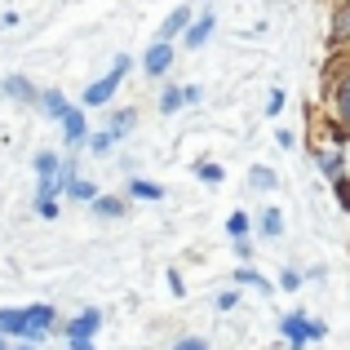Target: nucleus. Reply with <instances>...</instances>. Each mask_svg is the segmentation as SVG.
<instances>
[{
	"instance_id": "nucleus-5",
	"label": "nucleus",
	"mask_w": 350,
	"mask_h": 350,
	"mask_svg": "<svg viewBox=\"0 0 350 350\" xmlns=\"http://www.w3.org/2000/svg\"><path fill=\"white\" fill-rule=\"evenodd\" d=\"M58 124H62V137H67V146H85V142H89V124H85V111H80V107H67Z\"/></svg>"
},
{
	"instance_id": "nucleus-7",
	"label": "nucleus",
	"mask_w": 350,
	"mask_h": 350,
	"mask_svg": "<svg viewBox=\"0 0 350 350\" xmlns=\"http://www.w3.org/2000/svg\"><path fill=\"white\" fill-rule=\"evenodd\" d=\"M346 40H350V0H337L333 5V23H328V44L342 49Z\"/></svg>"
},
{
	"instance_id": "nucleus-33",
	"label": "nucleus",
	"mask_w": 350,
	"mask_h": 350,
	"mask_svg": "<svg viewBox=\"0 0 350 350\" xmlns=\"http://www.w3.org/2000/svg\"><path fill=\"white\" fill-rule=\"evenodd\" d=\"M71 350H98V346H94V337H89V342H71Z\"/></svg>"
},
{
	"instance_id": "nucleus-8",
	"label": "nucleus",
	"mask_w": 350,
	"mask_h": 350,
	"mask_svg": "<svg viewBox=\"0 0 350 350\" xmlns=\"http://www.w3.org/2000/svg\"><path fill=\"white\" fill-rule=\"evenodd\" d=\"M0 89H5V98H14V103H23V107H36V98H40V89H36L27 76H5Z\"/></svg>"
},
{
	"instance_id": "nucleus-19",
	"label": "nucleus",
	"mask_w": 350,
	"mask_h": 350,
	"mask_svg": "<svg viewBox=\"0 0 350 350\" xmlns=\"http://www.w3.org/2000/svg\"><path fill=\"white\" fill-rule=\"evenodd\" d=\"M67 196H71V200H80V204H94V200H98V187H94V182L71 178V182H67Z\"/></svg>"
},
{
	"instance_id": "nucleus-27",
	"label": "nucleus",
	"mask_w": 350,
	"mask_h": 350,
	"mask_svg": "<svg viewBox=\"0 0 350 350\" xmlns=\"http://www.w3.org/2000/svg\"><path fill=\"white\" fill-rule=\"evenodd\" d=\"M284 111V89H271V98H266V116H280Z\"/></svg>"
},
{
	"instance_id": "nucleus-20",
	"label": "nucleus",
	"mask_w": 350,
	"mask_h": 350,
	"mask_svg": "<svg viewBox=\"0 0 350 350\" xmlns=\"http://www.w3.org/2000/svg\"><path fill=\"white\" fill-rule=\"evenodd\" d=\"M133 124H137V111H116V116H111V124H107V129H111V137L120 142V137H124V133H129Z\"/></svg>"
},
{
	"instance_id": "nucleus-1",
	"label": "nucleus",
	"mask_w": 350,
	"mask_h": 350,
	"mask_svg": "<svg viewBox=\"0 0 350 350\" xmlns=\"http://www.w3.org/2000/svg\"><path fill=\"white\" fill-rule=\"evenodd\" d=\"M129 67H133V58H129V53H120V58L111 62V71H107L103 80H94V85L85 89V98H80V103L85 107H107L116 98V89H120V80L129 76Z\"/></svg>"
},
{
	"instance_id": "nucleus-3",
	"label": "nucleus",
	"mask_w": 350,
	"mask_h": 350,
	"mask_svg": "<svg viewBox=\"0 0 350 350\" xmlns=\"http://www.w3.org/2000/svg\"><path fill=\"white\" fill-rule=\"evenodd\" d=\"M284 337H288V350H301L306 342H315V337H324V324H315V319L306 315H284Z\"/></svg>"
},
{
	"instance_id": "nucleus-30",
	"label": "nucleus",
	"mask_w": 350,
	"mask_h": 350,
	"mask_svg": "<svg viewBox=\"0 0 350 350\" xmlns=\"http://www.w3.org/2000/svg\"><path fill=\"white\" fill-rule=\"evenodd\" d=\"M178 350H208V342H204V337H182Z\"/></svg>"
},
{
	"instance_id": "nucleus-35",
	"label": "nucleus",
	"mask_w": 350,
	"mask_h": 350,
	"mask_svg": "<svg viewBox=\"0 0 350 350\" xmlns=\"http://www.w3.org/2000/svg\"><path fill=\"white\" fill-rule=\"evenodd\" d=\"M0 350H9V337L5 333H0Z\"/></svg>"
},
{
	"instance_id": "nucleus-17",
	"label": "nucleus",
	"mask_w": 350,
	"mask_h": 350,
	"mask_svg": "<svg viewBox=\"0 0 350 350\" xmlns=\"http://www.w3.org/2000/svg\"><path fill=\"white\" fill-rule=\"evenodd\" d=\"M94 213H98V217H124V200H120V196H103V191H98Z\"/></svg>"
},
{
	"instance_id": "nucleus-12",
	"label": "nucleus",
	"mask_w": 350,
	"mask_h": 350,
	"mask_svg": "<svg viewBox=\"0 0 350 350\" xmlns=\"http://www.w3.org/2000/svg\"><path fill=\"white\" fill-rule=\"evenodd\" d=\"M333 116H337V124L350 129V71L342 76V85L333 89Z\"/></svg>"
},
{
	"instance_id": "nucleus-21",
	"label": "nucleus",
	"mask_w": 350,
	"mask_h": 350,
	"mask_svg": "<svg viewBox=\"0 0 350 350\" xmlns=\"http://www.w3.org/2000/svg\"><path fill=\"white\" fill-rule=\"evenodd\" d=\"M116 146V137H111V129H98V133H89V151L94 155H107Z\"/></svg>"
},
{
	"instance_id": "nucleus-10",
	"label": "nucleus",
	"mask_w": 350,
	"mask_h": 350,
	"mask_svg": "<svg viewBox=\"0 0 350 350\" xmlns=\"http://www.w3.org/2000/svg\"><path fill=\"white\" fill-rule=\"evenodd\" d=\"M191 18H196V14H191V5H178L169 18H164V27H160V36H155V40H173V36H182Z\"/></svg>"
},
{
	"instance_id": "nucleus-11",
	"label": "nucleus",
	"mask_w": 350,
	"mask_h": 350,
	"mask_svg": "<svg viewBox=\"0 0 350 350\" xmlns=\"http://www.w3.org/2000/svg\"><path fill=\"white\" fill-rule=\"evenodd\" d=\"M315 164L328 173V178L346 173V155H342V146H319V151H315Z\"/></svg>"
},
{
	"instance_id": "nucleus-22",
	"label": "nucleus",
	"mask_w": 350,
	"mask_h": 350,
	"mask_svg": "<svg viewBox=\"0 0 350 350\" xmlns=\"http://www.w3.org/2000/svg\"><path fill=\"white\" fill-rule=\"evenodd\" d=\"M182 103H187V98H182V89H178V85H169V89L160 94V111H164V116H173Z\"/></svg>"
},
{
	"instance_id": "nucleus-15",
	"label": "nucleus",
	"mask_w": 350,
	"mask_h": 350,
	"mask_svg": "<svg viewBox=\"0 0 350 350\" xmlns=\"http://www.w3.org/2000/svg\"><path fill=\"white\" fill-rule=\"evenodd\" d=\"M248 187L253 191H275L280 178H275V169H266V164H253V169H248Z\"/></svg>"
},
{
	"instance_id": "nucleus-26",
	"label": "nucleus",
	"mask_w": 350,
	"mask_h": 350,
	"mask_svg": "<svg viewBox=\"0 0 350 350\" xmlns=\"http://www.w3.org/2000/svg\"><path fill=\"white\" fill-rule=\"evenodd\" d=\"M226 231H231V239H244L248 235V213H231L226 217Z\"/></svg>"
},
{
	"instance_id": "nucleus-25",
	"label": "nucleus",
	"mask_w": 350,
	"mask_h": 350,
	"mask_svg": "<svg viewBox=\"0 0 350 350\" xmlns=\"http://www.w3.org/2000/svg\"><path fill=\"white\" fill-rule=\"evenodd\" d=\"M333 196H337V204L350 213V178H346V173H337V178H333Z\"/></svg>"
},
{
	"instance_id": "nucleus-28",
	"label": "nucleus",
	"mask_w": 350,
	"mask_h": 350,
	"mask_svg": "<svg viewBox=\"0 0 350 350\" xmlns=\"http://www.w3.org/2000/svg\"><path fill=\"white\" fill-rule=\"evenodd\" d=\"M36 213L49 222V217H58V200H36Z\"/></svg>"
},
{
	"instance_id": "nucleus-13",
	"label": "nucleus",
	"mask_w": 350,
	"mask_h": 350,
	"mask_svg": "<svg viewBox=\"0 0 350 350\" xmlns=\"http://www.w3.org/2000/svg\"><path fill=\"white\" fill-rule=\"evenodd\" d=\"M36 107H40V116H49V120H62V111H67V98L58 94V89H44L40 98H36Z\"/></svg>"
},
{
	"instance_id": "nucleus-34",
	"label": "nucleus",
	"mask_w": 350,
	"mask_h": 350,
	"mask_svg": "<svg viewBox=\"0 0 350 350\" xmlns=\"http://www.w3.org/2000/svg\"><path fill=\"white\" fill-rule=\"evenodd\" d=\"M9 350H36V342H23V337H18V346H9Z\"/></svg>"
},
{
	"instance_id": "nucleus-32",
	"label": "nucleus",
	"mask_w": 350,
	"mask_h": 350,
	"mask_svg": "<svg viewBox=\"0 0 350 350\" xmlns=\"http://www.w3.org/2000/svg\"><path fill=\"white\" fill-rule=\"evenodd\" d=\"M169 288L178 293V297H182V293H187V288H182V275H178V271H169Z\"/></svg>"
},
{
	"instance_id": "nucleus-2",
	"label": "nucleus",
	"mask_w": 350,
	"mask_h": 350,
	"mask_svg": "<svg viewBox=\"0 0 350 350\" xmlns=\"http://www.w3.org/2000/svg\"><path fill=\"white\" fill-rule=\"evenodd\" d=\"M58 324V310L49 301H36V306H23V342H40L49 328Z\"/></svg>"
},
{
	"instance_id": "nucleus-14",
	"label": "nucleus",
	"mask_w": 350,
	"mask_h": 350,
	"mask_svg": "<svg viewBox=\"0 0 350 350\" xmlns=\"http://www.w3.org/2000/svg\"><path fill=\"white\" fill-rule=\"evenodd\" d=\"M257 231H262L266 239H280V235H284V213H280V208H266V213H257Z\"/></svg>"
},
{
	"instance_id": "nucleus-29",
	"label": "nucleus",
	"mask_w": 350,
	"mask_h": 350,
	"mask_svg": "<svg viewBox=\"0 0 350 350\" xmlns=\"http://www.w3.org/2000/svg\"><path fill=\"white\" fill-rule=\"evenodd\" d=\"M280 288H288V293L301 288V275H297V271H284V275H280Z\"/></svg>"
},
{
	"instance_id": "nucleus-24",
	"label": "nucleus",
	"mask_w": 350,
	"mask_h": 350,
	"mask_svg": "<svg viewBox=\"0 0 350 350\" xmlns=\"http://www.w3.org/2000/svg\"><path fill=\"white\" fill-rule=\"evenodd\" d=\"M196 178H200V182H208V187H217L226 173H222V164H208V160H204V164H196Z\"/></svg>"
},
{
	"instance_id": "nucleus-16",
	"label": "nucleus",
	"mask_w": 350,
	"mask_h": 350,
	"mask_svg": "<svg viewBox=\"0 0 350 350\" xmlns=\"http://www.w3.org/2000/svg\"><path fill=\"white\" fill-rule=\"evenodd\" d=\"M0 333L5 337H23V310L18 306H0Z\"/></svg>"
},
{
	"instance_id": "nucleus-4",
	"label": "nucleus",
	"mask_w": 350,
	"mask_h": 350,
	"mask_svg": "<svg viewBox=\"0 0 350 350\" xmlns=\"http://www.w3.org/2000/svg\"><path fill=\"white\" fill-rule=\"evenodd\" d=\"M173 67V40H155L151 49L142 53V71L146 76H164Z\"/></svg>"
},
{
	"instance_id": "nucleus-23",
	"label": "nucleus",
	"mask_w": 350,
	"mask_h": 350,
	"mask_svg": "<svg viewBox=\"0 0 350 350\" xmlns=\"http://www.w3.org/2000/svg\"><path fill=\"white\" fill-rule=\"evenodd\" d=\"M235 284H253L257 293H271V280H262V275L248 271V266H239V271H235Z\"/></svg>"
},
{
	"instance_id": "nucleus-9",
	"label": "nucleus",
	"mask_w": 350,
	"mask_h": 350,
	"mask_svg": "<svg viewBox=\"0 0 350 350\" xmlns=\"http://www.w3.org/2000/svg\"><path fill=\"white\" fill-rule=\"evenodd\" d=\"M213 27H217V18H213V14L191 18V23H187V31H182V44H187V49H200V44H204L208 36H213Z\"/></svg>"
},
{
	"instance_id": "nucleus-31",
	"label": "nucleus",
	"mask_w": 350,
	"mask_h": 350,
	"mask_svg": "<svg viewBox=\"0 0 350 350\" xmlns=\"http://www.w3.org/2000/svg\"><path fill=\"white\" fill-rule=\"evenodd\" d=\"M235 257H239V262H248V257H253V248H248V239H235Z\"/></svg>"
},
{
	"instance_id": "nucleus-18",
	"label": "nucleus",
	"mask_w": 350,
	"mask_h": 350,
	"mask_svg": "<svg viewBox=\"0 0 350 350\" xmlns=\"http://www.w3.org/2000/svg\"><path fill=\"white\" fill-rule=\"evenodd\" d=\"M129 196H133V200H160L164 187H160V182H146V178H133V182H129Z\"/></svg>"
},
{
	"instance_id": "nucleus-6",
	"label": "nucleus",
	"mask_w": 350,
	"mask_h": 350,
	"mask_svg": "<svg viewBox=\"0 0 350 350\" xmlns=\"http://www.w3.org/2000/svg\"><path fill=\"white\" fill-rule=\"evenodd\" d=\"M98 328H103V310L89 306V310H80V315L67 324V342H89V337H94Z\"/></svg>"
}]
</instances>
